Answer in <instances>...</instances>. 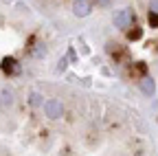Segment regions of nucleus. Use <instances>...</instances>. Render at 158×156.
I'll list each match as a JSON object with an SVG mask.
<instances>
[{
	"label": "nucleus",
	"instance_id": "nucleus-8",
	"mask_svg": "<svg viewBox=\"0 0 158 156\" xmlns=\"http://www.w3.org/2000/svg\"><path fill=\"white\" fill-rule=\"evenodd\" d=\"M29 101H31V106H44V101H42V95H40V92H31Z\"/></svg>",
	"mask_w": 158,
	"mask_h": 156
},
{
	"label": "nucleus",
	"instance_id": "nucleus-4",
	"mask_svg": "<svg viewBox=\"0 0 158 156\" xmlns=\"http://www.w3.org/2000/svg\"><path fill=\"white\" fill-rule=\"evenodd\" d=\"M106 51H108V55L112 57V60H116V62H121L123 57H127V51H125V46L116 44V42H108Z\"/></svg>",
	"mask_w": 158,
	"mask_h": 156
},
{
	"label": "nucleus",
	"instance_id": "nucleus-7",
	"mask_svg": "<svg viewBox=\"0 0 158 156\" xmlns=\"http://www.w3.org/2000/svg\"><path fill=\"white\" fill-rule=\"evenodd\" d=\"M2 70L5 73H18L20 68H18V62L13 60V57H7V60L2 62Z\"/></svg>",
	"mask_w": 158,
	"mask_h": 156
},
{
	"label": "nucleus",
	"instance_id": "nucleus-12",
	"mask_svg": "<svg viewBox=\"0 0 158 156\" xmlns=\"http://www.w3.org/2000/svg\"><path fill=\"white\" fill-rule=\"evenodd\" d=\"M99 5H108V0H99Z\"/></svg>",
	"mask_w": 158,
	"mask_h": 156
},
{
	"label": "nucleus",
	"instance_id": "nucleus-9",
	"mask_svg": "<svg viewBox=\"0 0 158 156\" xmlns=\"http://www.w3.org/2000/svg\"><path fill=\"white\" fill-rule=\"evenodd\" d=\"M141 35H143V31H141V29H136V27H134V31H130V33H127L130 40H141Z\"/></svg>",
	"mask_w": 158,
	"mask_h": 156
},
{
	"label": "nucleus",
	"instance_id": "nucleus-11",
	"mask_svg": "<svg viewBox=\"0 0 158 156\" xmlns=\"http://www.w3.org/2000/svg\"><path fill=\"white\" fill-rule=\"evenodd\" d=\"M149 11H156L158 13V0H149Z\"/></svg>",
	"mask_w": 158,
	"mask_h": 156
},
{
	"label": "nucleus",
	"instance_id": "nucleus-6",
	"mask_svg": "<svg viewBox=\"0 0 158 156\" xmlns=\"http://www.w3.org/2000/svg\"><path fill=\"white\" fill-rule=\"evenodd\" d=\"M0 106L2 108H11L13 106V90L2 88V92H0Z\"/></svg>",
	"mask_w": 158,
	"mask_h": 156
},
{
	"label": "nucleus",
	"instance_id": "nucleus-1",
	"mask_svg": "<svg viewBox=\"0 0 158 156\" xmlns=\"http://www.w3.org/2000/svg\"><path fill=\"white\" fill-rule=\"evenodd\" d=\"M44 114L48 116V119H62V114H64V103L59 101V99H48L44 101Z\"/></svg>",
	"mask_w": 158,
	"mask_h": 156
},
{
	"label": "nucleus",
	"instance_id": "nucleus-3",
	"mask_svg": "<svg viewBox=\"0 0 158 156\" xmlns=\"http://www.w3.org/2000/svg\"><path fill=\"white\" fill-rule=\"evenodd\" d=\"M90 11H92V2H90V0H75V2H73V13L77 18H86Z\"/></svg>",
	"mask_w": 158,
	"mask_h": 156
},
{
	"label": "nucleus",
	"instance_id": "nucleus-2",
	"mask_svg": "<svg viewBox=\"0 0 158 156\" xmlns=\"http://www.w3.org/2000/svg\"><path fill=\"white\" fill-rule=\"evenodd\" d=\"M132 20H134L132 9H121V11L114 15V27L116 29H130L132 27Z\"/></svg>",
	"mask_w": 158,
	"mask_h": 156
},
{
	"label": "nucleus",
	"instance_id": "nucleus-5",
	"mask_svg": "<svg viewBox=\"0 0 158 156\" xmlns=\"http://www.w3.org/2000/svg\"><path fill=\"white\" fill-rule=\"evenodd\" d=\"M138 86H141V90H143L147 97H152V95L156 92V84H154V79H152V77H141Z\"/></svg>",
	"mask_w": 158,
	"mask_h": 156
},
{
	"label": "nucleus",
	"instance_id": "nucleus-10",
	"mask_svg": "<svg viewBox=\"0 0 158 156\" xmlns=\"http://www.w3.org/2000/svg\"><path fill=\"white\" fill-rule=\"evenodd\" d=\"M147 18H149V24L158 29V13H156V11H149V15H147Z\"/></svg>",
	"mask_w": 158,
	"mask_h": 156
}]
</instances>
